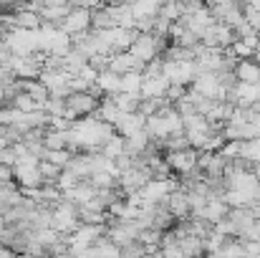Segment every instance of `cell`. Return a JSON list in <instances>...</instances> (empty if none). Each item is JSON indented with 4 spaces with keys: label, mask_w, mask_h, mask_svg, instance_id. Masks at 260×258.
Returning a JSON list of instances; mask_svg holds the SVG:
<instances>
[{
    "label": "cell",
    "mask_w": 260,
    "mask_h": 258,
    "mask_svg": "<svg viewBox=\"0 0 260 258\" xmlns=\"http://www.w3.org/2000/svg\"><path fill=\"white\" fill-rule=\"evenodd\" d=\"M253 59H255V61L260 64V46H258V51H255V56H253Z\"/></svg>",
    "instance_id": "39"
},
{
    "label": "cell",
    "mask_w": 260,
    "mask_h": 258,
    "mask_svg": "<svg viewBox=\"0 0 260 258\" xmlns=\"http://www.w3.org/2000/svg\"><path fill=\"white\" fill-rule=\"evenodd\" d=\"M240 241H260V218L258 220H253L240 236H238Z\"/></svg>",
    "instance_id": "33"
},
{
    "label": "cell",
    "mask_w": 260,
    "mask_h": 258,
    "mask_svg": "<svg viewBox=\"0 0 260 258\" xmlns=\"http://www.w3.org/2000/svg\"><path fill=\"white\" fill-rule=\"evenodd\" d=\"M177 187H179V180H149L139 190V195H142L144 203L162 205V203H167V197L172 195V190H177Z\"/></svg>",
    "instance_id": "7"
},
{
    "label": "cell",
    "mask_w": 260,
    "mask_h": 258,
    "mask_svg": "<svg viewBox=\"0 0 260 258\" xmlns=\"http://www.w3.org/2000/svg\"><path fill=\"white\" fill-rule=\"evenodd\" d=\"M88 182H91L93 187H99V190H109V187H116V185H119V180H116L111 172H93V175L88 177Z\"/></svg>",
    "instance_id": "28"
},
{
    "label": "cell",
    "mask_w": 260,
    "mask_h": 258,
    "mask_svg": "<svg viewBox=\"0 0 260 258\" xmlns=\"http://www.w3.org/2000/svg\"><path fill=\"white\" fill-rule=\"evenodd\" d=\"M243 160H248L250 165H258L260 162V137L258 139H248L243 142V152H240Z\"/></svg>",
    "instance_id": "29"
},
{
    "label": "cell",
    "mask_w": 260,
    "mask_h": 258,
    "mask_svg": "<svg viewBox=\"0 0 260 258\" xmlns=\"http://www.w3.org/2000/svg\"><path fill=\"white\" fill-rule=\"evenodd\" d=\"M10 180H13V167L0 165V182H10Z\"/></svg>",
    "instance_id": "36"
},
{
    "label": "cell",
    "mask_w": 260,
    "mask_h": 258,
    "mask_svg": "<svg viewBox=\"0 0 260 258\" xmlns=\"http://www.w3.org/2000/svg\"><path fill=\"white\" fill-rule=\"evenodd\" d=\"M162 76H167L172 84L192 86V81L197 79V64H194V59H189V61H170V59H165Z\"/></svg>",
    "instance_id": "6"
},
{
    "label": "cell",
    "mask_w": 260,
    "mask_h": 258,
    "mask_svg": "<svg viewBox=\"0 0 260 258\" xmlns=\"http://www.w3.org/2000/svg\"><path fill=\"white\" fill-rule=\"evenodd\" d=\"M121 114H124V111L116 106V101H114L111 96H104L101 104H99V109L93 111L96 119H101V122H106V124H111V127H116V122L121 119Z\"/></svg>",
    "instance_id": "17"
},
{
    "label": "cell",
    "mask_w": 260,
    "mask_h": 258,
    "mask_svg": "<svg viewBox=\"0 0 260 258\" xmlns=\"http://www.w3.org/2000/svg\"><path fill=\"white\" fill-rule=\"evenodd\" d=\"M167 165L172 167L174 175H187L197 167V160H200V152L194 147H187V150H177V152H167L165 155Z\"/></svg>",
    "instance_id": "8"
},
{
    "label": "cell",
    "mask_w": 260,
    "mask_h": 258,
    "mask_svg": "<svg viewBox=\"0 0 260 258\" xmlns=\"http://www.w3.org/2000/svg\"><path fill=\"white\" fill-rule=\"evenodd\" d=\"M99 104H101V99L96 96V94H91V91H74L69 99H66V106H69V119L71 122H76V119H81V117H91L96 109H99Z\"/></svg>",
    "instance_id": "5"
},
{
    "label": "cell",
    "mask_w": 260,
    "mask_h": 258,
    "mask_svg": "<svg viewBox=\"0 0 260 258\" xmlns=\"http://www.w3.org/2000/svg\"><path fill=\"white\" fill-rule=\"evenodd\" d=\"M147 127V117L142 114V111H132V114H121V119L116 122V132L126 139V137H132V134H137V132H142Z\"/></svg>",
    "instance_id": "14"
},
{
    "label": "cell",
    "mask_w": 260,
    "mask_h": 258,
    "mask_svg": "<svg viewBox=\"0 0 260 258\" xmlns=\"http://www.w3.org/2000/svg\"><path fill=\"white\" fill-rule=\"evenodd\" d=\"M74 155H76L74 150H46L43 152V160L51 162V165H56V167H61V170H66V165L71 162Z\"/></svg>",
    "instance_id": "27"
},
{
    "label": "cell",
    "mask_w": 260,
    "mask_h": 258,
    "mask_svg": "<svg viewBox=\"0 0 260 258\" xmlns=\"http://www.w3.org/2000/svg\"><path fill=\"white\" fill-rule=\"evenodd\" d=\"M96 86L101 89V94L104 96H114V94H119L121 91V76L119 74H114V71H99V79H96Z\"/></svg>",
    "instance_id": "21"
},
{
    "label": "cell",
    "mask_w": 260,
    "mask_h": 258,
    "mask_svg": "<svg viewBox=\"0 0 260 258\" xmlns=\"http://www.w3.org/2000/svg\"><path fill=\"white\" fill-rule=\"evenodd\" d=\"M182 15H184V10H182V0H167V3L159 5V18L167 20V23H177Z\"/></svg>",
    "instance_id": "26"
},
{
    "label": "cell",
    "mask_w": 260,
    "mask_h": 258,
    "mask_svg": "<svg viewBox=\"0 0 260 258\" xmlns=\"http://www.w3.org/2000/svg\"><path fill=\"white\" fill-rule=\"evenodd\" d=\"M243 15H245L248 25L260 33V8H250V5H248V8H243Z\"/></svg>",
    "instance_id": "32"
},
{
    "label": "cell",
    "mask_w": 260,
    "mask_h": 258,
    "mask_svg": "<svg viewBox=\"0 0 260 258\" xmlns=\"http://www.w3.org/2000/svg\"><path fill=\"white\" fill-rule=\"evenodd\" d=\"M114 18H111V10L109 5H101L96 10H91V31H106V28H114Z\"/></svg>",
    "instance_id": "23"
},
{
    "label": "cell",
    "mask_w": 260,
    "mask_h": 258,
    "mask_svg": "<svg viewBox=\"0 0 260 258\" xmlns=\"http://www.w3.org/2000/svg\"><path fill=\"white\" fill-rule=\"evenodd\" d=\"M167 208H170V213H172L177 220L189 218V215H192V208H189V192H187L184 187L172 190V195L167 197Z\"/></svg>",
    "instance_id": "15"
},
{
    "label": "cell",
    "mask_w": 260,
    "mask_h": 258,
    "mask_svg": "<svg viewBox=\"0 0 260 258\" xmlns=\"http://www.w3.org/2000/svg\"><path fill=\"white\" fill-rule=\"evenodd\" d=\"M61 167H56V165H51V162H46V160H41V175H43V185H58V177H61Z\"/></svg>",
    "instance_id": "30"
},
{
    "label": "cell",
    "mask_w": 260,
    "mask_h": 258,
    "mask_svg": "<svg viewBox=\"0 0 260 258\" xmlns=\"http://www.w3.org/2000/svg\"><path fill=\"white\" fill-rule=\"evenodd\" d=\"M142 86H144V71H132V74L121 76V91H126V94L142 96Z\"/></svg>",
    "instance_id": "25"
},
{
    "label": "cell",
    "mask_w": 260,
    "mask_h": 258,
    "mask_svg": "<svg viewBox=\"0 0 260 258\" xmlns=\"http://www.w3.org/2000/svg\"><path fill=\"white\" fill-rule=\"evenodd\" d=\"M61 31L69 36H79V33L91 31V10L88 8H71L66 20L61 23Z\"/></svg>",
    "instance_id": "9"
},
{
    "label": "cell",
    "mask_w": 260,
    "mask_h": 258,
    "mask_svg": "<svg viewBox=\"0 0 260 258\" xmlns=\"http://www.w3.org/2000/svg\"><path fill=\"white\" fill-rule=\"evenodd\" d=\"M116 129L101 119L91 117H81L74 122L69 137H71V147L69 150H86V152H99V147L114 134Z\"/></svg>",
    "instance_id": "1"
},
{
    "label": "cell",
    "mask_w": 260,
    "mask_h": 258,
    "mask_svg": "<svg viewBox=\"0 0 260 258\" xmlns=\"http://www.w3.org/2000/svg\"><path fill=\"white\" fill-rule=\"evenodd\" d=\"M43 147H46V150H69V147H71V137H69V132H63V129L46 127Z\"/></svg>",
    "instance_id": "19"
},
{
    "label": "cell",
    "mask_w": 260,
    "mask_h": 258,
    "mask_svg": "<svg viewBox=\"0 0 260 258\" xmlns=\"http://www.w3.org/2000/svg\"><path fill=\"white\" fill-rule=\"evenodd\" d=\"M13 13V31L15 28H23V31H38L43 25V18L38 10H30L28 5L25 8H18V10H10Z\"/></svg>",
    "instance_id": "12"
},
{
    "label": "cell",
    "mask_w": 260,
    "mask_h": 258,
    "mask_svg": "<svg viewBox=\"0 0 260 258\" xmlns=\"http://www.w3.org/2000/svg\"><path fill=\"white\" fill-rule=\"evenodd\" d=\"M187 86L184 84H170V89H167V101L170 104H177V101H182L184 96H187Z\"/></svg>",
    "instance_id": "31"
},
{
    "label": "cell",
    "mask_w": 260,
    "mask_h": 258,
    "mask_svg": "<svg viewBox=\"0 0 260 258\" xmlns=\"http://www.w3.org/2000/svg\"><path fill=\"white\" fill-rule=\"evenodd\" d=\"M253 172L258 175V180H260V162H258V165H255V167H253Z\"/></svg>",
    "instance_id": "38"
},
{
    "label": "cell",
    "mask_w": 260,
    "mask_h": 258,
    "mask_svg": "<svg viewBox=\"0 0 260 258\" xmlns=\"http://www.w3.org/2000/svg\"><path fill=\"white\" fill-rule=\"evenodd\" d=\"M202 8H207L205 0H182V10H184V15H194V13L202 10Z\"/></svg>",
    "instance_id": "34"
},
{
    "label": "cell",
    "mask_w": 260,
    "mask_h": 258,
    "mask_svg": "<svg viewBox=\"0 0 260 258\" xmlns=\"http://www.w3.org/2000/svg\"><path fill=\"white\" fill-rule=\"evenodd\" d=\"M258 86H260V81H258Z\"/></svg>",
    "instance_id": "42"
},
{
    "label": "cell",
    "mask_w": 260,
    "mask_h": 258,
    "mask_svg": "<svg viewBox=\"0 0 260 258\" xmlns=\"http://www.w3.org/2000/svg\"><path fill=\"white\" fill-rule=\"evenodd\" d=\"M167 41H170V38H159V36H154V33H139V36L134 38V43H132L129 53H132L137 61L149 64V61H154L157 56H162V53H165Z\"/></svg>",
    "instance_id": "2"
},
{
    "label": "cell",
    "mask_w": 260,
    "mask_h": 258,
    "mask_svg": "<svg viewBox=\"0 0 260 258\" xmlns=\"http://www.w3.org/2000/svg\"><path fill=\"white\" fill-rule=\"evenodd\" d=\"M170 79L167 76H144V86H142V99H167V89H170Z\"/></svg>",
    "instance_id": "16"
},
{
    "label": "cell",
    "mask_w": 260,
    "mask_h": 258,
    "mask_svg": "<svg viewBox=\"0 0 260 258\" xmlns=\"http://www.w3.org/2000/svg\"><path fill=\"white\" fill-rule=\"evenodd\" d=\"M61 3H69V0H43V5H61Z\"/></svg>",
    "instance_id": "37"
},
{
    "label": "cell",
    "mask_w": 260,
    "mask_h": 258,
    "mask_svg": "<svg viewBox=\"0 0 260 258\" xmlns=\"http://www.w3.org/2000/svg\"><path fill=\"white\" fill-rule=\"evenodd\" d=\"M235 76L243 84H258L260 81V64L255 59H243L235 66Z\"/></svg>",
    "instance_id": "18"
},
{
    "label": "cell",
    "mask_w": 260,
    "mask_h": 258,
    "mask_svg": "<svg viewBox=\"0 0 260 258\" xmlns=\"http://www.w3.org/2000/svg\"><path fill=\"white\" fill-rule=\"evenodd\" d=\"M230 215V205L222 200V197H210L207 200V205L194 215V218H205L207 223H212V225H217L220 220H225Z\"/></svg>",
    "instance_id": "11"
},
{
    "label": "cell",
    "mask_w": 260,
    "mask_h": 258,
    "mask_svg": "<svg viewBox=\"0 0 260 258\" xmlns=\"http://www.w3.org/2000/svg\"><path fill=\"white\" fill-rule=\"evenodd\" d=\"M23 91H25L30 99H36L38 104H46V101L51 99V91L46 89V84H43L41 79H23Z\"/></svg>",
    "instance_id": "22"
},
{
    "label": "cell",
    "mask_w": 260,
    "mask_h": 258,
    "mask_svg": "<svg viewBox=\"0 0 260 258\" xmlns=\"http://www.w3.org/2000/svg\"><path fill=\"white\" fill-rule=\"evenodd\" d=\"M96 192H99V187H93L88 180H79L74 187L63 190V200H69V203H74V205H84V203L96 197Z\"/></svg>",
    "instance_id": "13"
},
{
    "label": "cell",
    "mask_w": 260,
    "mask_h": 258,
    "mask_svg": "<svg viewBox=\"0 0 260 258\" xmlns=\"http://www.w3.org/2000/svg\"><path fill=\"white\" fill-rule=\"evenodd\" d=\"M5 3H8V5H10V0H5Z\"/></svg>",
    "instance_id": "41"
},
{
    "label": "cell",
    "mask_w": 260,
    "mask_h": 258,
    "mask_svg": "<svg viewBox=\"0 0 260 258\" xmlns=\"http://www.w3.org/2000/svg\"><path fill=\"white\" fill-rule=\"evenodd\" d=\"M255 205L260 208V187H258V195H255Z\"/></svg>",
    "instance_id": "40"
},
{
    "label": "cell",
    "mask_w": 260,
    "mask_h": 258,
    "mask_svg": "<svg viewBox=\"0 0 260 258\" xmlns=\"http://www.w3.org/2000/svg\"><path fill=\"white\" fill-rule=\"evenodd\" d=\"M99 152H101L104 157H109V160H114V162H116V160L126 152V139H124L119 132H114V134H111L101 147H99Z\"/></svg>",
    "instance_id": "20"
},
{
    "label": "cell",
    "mask_w": 260,
    "mask_h": 258,
    "mask_svg": "<svg viewBox=\"0 0 260 258\" xmlns=\"http://www.w3.org/2000/svg\"><path fill=\"white\" fill-rule=\"evenodd\" d=\"M69 3H71V8H88V10H96V8L106 5L104 0H69Z\"/></svg>",
    "instance_id": "35"
},
{
    "label": "cell",
    "mask_w": 260,
    "mask_h": 258,
    "mask_svg": "<svg viewBox=\"0 0 260 258\" xmlns=\"http://www.w3.org/2000/svg\"><path fill=\"white\" fill-rule=\"evenodd\" d=\"M81 225V218H79V205L69 203V200H58L53 205V228L61 233V236H74Z\"/></svg>",
    "instance_id": "4"
},
{
    "label": "cell",
    "mask_w": 260,
    "mask_h": 258,
    "mask_svg": "<svg viewBox=\"0 0 260 258\" xmlns=\"http://www.w3.org/2000/svg\"><path fill=\"white\" fill-rule=\"evenodd\" d=\"M111 99L116 101V106H119L124 114L139 111V104H142V96H137V94H126V91H119V94H114Z\"/></svg>",
    "instance_id": "24"
},
{
    "label": "cell",
    "mask_w": 260,
    "mask_h": 258,
    "mask_svg": "<svg viewBox=\"0 0 260 258\" xmlns=\"http://www.w3.org/2000/svg\"><path fill=\"white\" fill-rule=\"evenodd\" d=\"M142 231H144V228H142L139 220H126V218H111V215H109L106 236H109L116 246H126V243L139 241Z\"/></svg>",
    "instance_id": "3"
},
{
    "label": "cell",
    "mask_w": 260,
    "mask_h": 258,
    "mask_svg": "<svg viewBox=\"0 0 260 258\" xmlns=\"http://www.w3.org/2000/svg\"><path fill=\"white\" fill-rule=\"evenodd\" d=\"M144 66H147V64L137 61L129 51H116V53H111V59H109V71H114V74H119V76L132 74V71H144Z\"/></svg>",
    "instance_id": "10"
}]
</instances>
